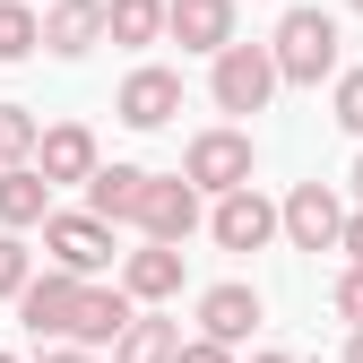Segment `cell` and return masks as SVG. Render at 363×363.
<instances>
[{"mask_svg":"<svg viewBox=\"0 0 363 363\" xmlns=\"http://www.w3.org/2000/svg\"><path fill=\"white\" fill-rule=\"evenodd\" d=\"M268 61H277V86H320L337 78V18L329 9H286L277 35H268Z\"/></svg>","mask_w":363,"mask_h":363,"instance_id":"cell-1","label":"cell"},{"mask_svg":"<svg viewBox=\"0 0 363 363\" xmlns=\"http://www.w3.org/2000/svg\"><path fill=\"white\" fill-rule=\"evenodd\" d=\"M35 234H43V268H69V277H104V268L121 259L113 251V225L96 208H52Z\"/></svg>","mask_w":363,"mask_h":363,"instance_id":"cell-2","label":"cell"},{"mask_svg":"<svg viewBox=\"0 0 363 363\" xmlns=\"http://www.w3.org/2000/svg\"><path fill=\"white\" fill-rule=\"evenodd\" d=\"M251 173H259V147H251V130H234V121H216V130H199V139L182 147V182H191L199 199L242 191Z\"/></svg>","mask_w":363,"mask_h":363,"instance_id":"cell-3","label":"cell"},{"mask_svg":"<svg viewBox=\"0 0 363 363\" xmlns=\"http://www.w3.org/2000/svg\"><path fill=\"white\" fill-rule=\"evenodd\" d=\"M208 96L216 113H268V96H277V61H268V43H225V52H208Z\"/></svg>","mask_w":363,"mask_h":363,"instance_id":"cell-4","label":"cell"},{"mask_svg":"<svg viewBox=\"0 0 363 363\" xmlns=\"http://www.w3.org/2000/svg\"><path fill=\"white\" fill-rule=\"evenodd\" d=\"M199 225L216 234V251H268L277 242V199H259V182H242V191H216Z\"/></svg>","mask_w":363,"mask_h":363,"instance_id":"cell-5","label":"cell"},{"mask_svg":"<svg viewBox=\"0 0 363 363\" xmlns=\"http://www.w3.org/2000/svg\"><path fill=\"white\" fill-rule=\"evenodd\" d=\"M199 216H208V199H199L182 173H147L139 208H130V225H139L147 242H191V234H199Z\"/></svg>","mask_w":363,"mask_h":363,"instance_id":"cell-6","label":"cell"},{"mask_svg":"<svg viewBox=\"0 0 363 363\" xmlns=\"http://www.w3.org/2000/svg\"><path fill=\"white\" fill-rule=\"evenodd\" d=\"M337 225H346V199L329 191V182H294V191L277 199V234L294 251H337Z\"/></svg>","mask_w":363,"mask_h":363,"instance_id":"cell-7","label":"cell"},{"mask_svg":"<svg viewBox=\"0 0 363 363\" xmlns=\"http://www.w3.org/2000/svg\"><path fill=\"white\" fill-rule=\"evenodd\" d=\"M26 164L61 191V182H86V173H96V164H104V147H96V130H86V121H43Z\"/></svg>","mask_w":363,"mask_h":363,"instance_id":"cell-8","label":"cell"},{"mask_svg":"<svg viewBox=\"0 0 363 363\" xmlns=\"http://www.w3.org/2000/svg\"><path fill=\"white\" fill-rule=\"evenodd\" d=\"M113 113L130 121V130H164L173 113H182V69H164V61H139L121 78V96H113Z\"/></svg>","mask_w":363,"mask_h":363,"instance_id":"cell-9","label":"cell"},{"mask_svg":"<svg viewBox=\"0 0 363 363\" xmlns=\"http://www.w3.org/2000/svg\"><path fill=\"white\" fill-rule=\"evenodd\" d=\"M69 303H78V277H69V268H43V277H26L9 294V311H18L26 337H69Z\"/></svg>","mask_w":363,"mask_h":363,"instance_id":"cell-10","label":"cell"},{"mask_svg":"<svg viewBox=\"0 0 363 363\" xmlns=\"http://www.w3.org/2000/svg\"><path fill=\"white\" fill-rule=\"evenodd\" d=\"M113 268H121V294L130 303H173L182 277H191V268H182V242H147V234H139V251H121Z\"/></svg>","mask_w":363,"mask_h":363,"instance_id":"cell-11","label":"cell"},{"mask_svg":"<svg viewBox=\"0 0 363 363\" xmlns=\"http://www.w3.org/2000/svg\"><path fill=\"white\" fill-rule=\"evenodd\" d=\"M259 320H268V303H259V286H242V277H225V286L199 294V337H216V346H242Z\"/></svg>","mask_w":363,"mask_h":363,"instance_id":"cell-12","label":"cell"},{"mask_svg":"<svg viewBox=\"0 0 363 363\" xmlns=\"http://www.w3.org/2000/svg\"><path fill=\"white\" fill-rule=\"evenodd\" d=\"M130 311H139V303H130L121 286H104V277H78V303H69V346H113V329L130 320Z\"/></svg>","mask_w":363,"mask_h":363,"instance_id":"cell-13","label":"cell"},{"mask_svg":"<svg viewBox=\"0 0 363 363\" xmlns=\"http://www.w3.org/2000/svg\"><path fill=\"white\" fill-rule=\"evenodd\" d=\"M104 43V0H43V52L52 61H86Z\"/></svg>","mask_w":363,"mask_h":363,"instance_id":"cell-14","label":"cell"},{"mask_svg":"<svg viewBox=\"0 0 363 363\" xmlns=\"http://www.w3.org/2000/svg\"><path fill=\"white\" fill-rule=\"evenodd\" d=\"M164 35L182 52H225L242 26H234V0H164Z\"/></svg>","mask_w":363,"mask_h":363,"instance_id":"cell-15","label":"cell"},{"mask_svg":"<svg viewBox=\"0 0 363 363\" xmlns=\"http://www.w3.org/2000/svg\"><path fill=\"white\" fill-rule=\"evenodd\" d=\"M173 346H182V320H164V303H139L130 320L113 329V363H173Z\"/></svg>","mask_w":363,"mask_h":363,"instance_id":"cell-16","label":"cell"},{"mask_svg":"<svg viewBox=\"0 0 363 363\" xmlns=\"http://www.w3.org/2000/svg\"><path fill=\"white\" fill-rule=\"evenodd\" d=\"M43 216H52V182L35 164H0V225H9V234H35Z\"/></svg>","mask_w":363,"mask_h":363,"instance_id":"cell-17","label":"cell"},{"mask_svg":"<svg viewBox=\"0 0 363 363\" xmlns=\"http://www.w3.org/2000/svg\"><path fill=\"white\" fill-rule=\"evenodd\" d=\"M78 191H86V208H96L104 225H130V208H139V191H147V164H96Z\"/></svg>","mask_w":363,"mask_h":363,"instance_id":"cell-18","label":"cell"},{"mask_svg":"<svg viewBox=\"0 0 363 363\" xmlns=\"http://www.w3.org/2000/svg\"><path fill=\"white\" fill-rule=\"evenodd\" d=\"M104 43H130V52L164 43V0H104Z\"/></svg>","mask_w":363,"mask_h":363,"instance_id":"cell-19","label":"cell"},{"mask_svg":"<svg viewBox=\"0 0 363 363\" xmlns=\"http://www.w3.org/2000/svg\"><path fill=\"white\" fill-rule=\"evenodd\" d=\"M35 52H43V9L35 0H0V69L35 61Z\"/></svg>","mask_w":363,"mask_h":363,"instance_id":"cell-20","label":"cell"},{"mask_svg":"<svg viewBox=\"0 0 363 363\" xmlns=\"http://www.w3.org/2000/svg\"><path fill=\"white\" fill-rule=\"evenodd\" d=\"M35 104H0V164H26L35 156Z\"/></svg>","mask_w":363,"mask_h":363,"instance_id":"cell-21","label":"cell"},{"mask_svg":"<svg viewBox=\"0 0 363 363\" xmlns=\"http://www.w3.org/2000/svg\"><path fill=\"white\" fill-rule=\"evenodd\" d=\"M329 113H337L346 139H363V69H337L329 78Z\"/></svg>","mask_w":363,"mask_h":363,"instance_id":"cell-22","label":"cell"},{"mask_svg":"<svg viewBox=\"0 0 363 363\" xmlns=\"http://www.w3.org/2000/svg\"><path fill=\"white\" fill-rule=\"evenodd\" d=\"M26 277H35V251H26V234H9V225H0V303H9Z\"/></svg>","mask_w":363,"mask_h":363,"instance_id":"cell-23","label":"cell"},{"mask_svg":"<svg viewBox=\"0 0 363 363\" xmlns=\"http://www.w3.org/2000/svg\"><path fill=\"white\" fill-rule=\"evenodd\" d=\"M329 303H337V320H346V329H363V268H354V259H346V277L329 286Z\"/></svg>","mask_w":363,"mask_h":363,"instance_id":"cell-24","label":"cell"},{"mask_svg":"<svg viewBox=\"0 0 363 363\" xmlns=\"http://www.w3.org/2000/svg\"><path fill=\"white\" fill-rule=\"evenodd\" d=\"M173 363H234V346H216V337H182Z\"/></svg>","mask_w":363,"mask_h":363,"instance_id":"cell-25","label":"cell"},{"mask_svg":"<svg viewBox=\"0 0 363 363\" xmlns=\"http://www.w3.org/2000/svg\"><path fill=\"white\" fill-rule=\"evenodd\" d=\"M35 363H104V354H96V346H69V337H43Z\"/></svg>","mask_w":363,"mask_h":363,"instance_id":"cell-26","label":"cell"},{"mask_svg":"<svg viewBox=\"0 0 363 363\" xmlns=\"http://www.w3.org/2000/svg\"><path fill=\"white\" fill-rule=\"evenodd\" d=\"M337 251L363 268V208H346V225H337Z\"/></svg>","mask_w":363,"mask_h":363,"instance_id":"cell-27","label":"cell"},{"mask_svg":"<svg viewBox=\"0 0 363 363\" xmlns=\"http://www.w3.org/2000/svg\"><path fill=\"white\" fill-rule=\"evenodd\" d=\"M346 191H354V208H363V147H354V173H346Z\"/></svg>","mask_w":363,"mask_h":363,"instance_id":"cell-28","label":"cell"},{"mask_svg":"<svg viewBox=\"0 0 363 363\" xmlns=\"http://www.w3.org/2000/svg\"><path fill=\"white\" fill-rule=\"evenodd\" d=\"M251 363H294V354H286V346H259V354H251Z\"/></svg>","mask_w":363,"mask_h":363,"instance_id":"cell-29","label":"cell"},{"mask_svg":"<svg viewBox=\"0 0 363 363\" xmlns=\"http://www.w3.org/2000/svg\"><path fill=\"white\" fill-rule=\"evenodd\" d=\"M346 363H363V329H354V337H346Z\"/></svg>","mask_w":363,"mask_h":363,"instance_id":"cell-30","label":"cell"},{"mask_svg":"<svg viewBox=\"0 0 363 363\" xmlns=\"http://www.w3.org/2000/svg\"><path fill=\"white\" fill-rule=\"evenodd\" d=\"M0 363H26V354H9V346H0Z\"/></svg>","mask_w":363,"mask_h":363,"instance_id":"cell-31","label":"cell"},{"mask_svg":"<svg viewBox=\"0 0 363 363\" xmlns=\"http://www.w3.org/2000/svg\"><path fill=\"white\" fill-rule=\"evenodd\" d=\"M346 9H354V18H363V0H346Z\"/></svg>","mask_w":363,"mask_h":363,"instance_id":"cell-32","label":"cell"},{"mask_svg":"<svg viewBox=\"0 0 363 363\" xmlns=\"http://www.w3.org/2000/svg\"><path fill=\"white\" fill-rule=\"evenodd\" d=\"M35 9H43V0H35Z\"/></svg>","mask_w":363,"mask_h":363,"instance_id":"cell-33","label":"cell"}]
</instances>
